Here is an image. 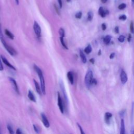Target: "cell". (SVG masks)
<instances>
[{
    "label": "cell",
    "mask_w": 134,
    "mask_h": 134,
    "mask_svg": "<svg viewBox=\"0 0 134 134\" xmlns=\"http://www.w3.org/2000/svg\"><path fill=\"white\" fill-rule=\"evenodd\" d=\"M34 68L35 70L37 72V74L38 75L39 78L40 79L42 93L44 95V94H46V86H45V81H44V77L43 76L42 72L41 70L36 64H34Z\"/></svg>",
    "instance_id": "1"
},
{
    "label": "cell",
    "mask_w": 134,
    "mask_h": 134,
    "mask_svg": "<svg viewBox=\"0 0 134 134\" xmlns=\"http://www.w3.org/2000/svg\"><path fill=\"white\" fill-rule=\"evenodd\" d=\"M0 40L2 42V43H3L4 47H5V48L6 49V50L7 51V52L11 55H14L15 54H17V52L16 51V50L13 48L11 46H10L9 45H8L6 42L5 41V40L4 39V37L2 34V28H1V26L0 24Z\"/></svg>",
    "instance_id": "2"
},
{
    "label": "cell",
    "mask_w": 134,
    "mask_h": 134,
    "mask_svg": "<svg viewBox=\"0 0 134 134\" xmlns=\"http://www.w3.org/2000/svg\"><path fill=\"white\" fill-rule=\"evenodd\" d=\"M93 79V73L91 70H88L85 76L84 81L87 88H90L92 85V81Z\"/></svg>",
    "instance_id": "3"
},
{
    "label": "cell",
    "mask_w": 134,
    "mask_h": 134,
    "mask_svg": "<svg viewBox=\"0 0 134 134\" xmlns=\"http://www.w3.org/2000/svg\"><path fill=\"white\" fill-rule=\"evenodd\" d=\"M33 28H34V32L36 35L37 36V37L38 38H40L41 37V29L40 26L36 21H34Z\"/></svg>",
    "instance_id": "4"
},
{
    "label": "cell",
    "mask_w": 134,
    "mask_h": 134,
    "mask_svg": "<svg viewBox=\"0 0 134 134\" xmlns=\"http://www.w3.org/2000/svg\"><path fill=\"white\" fill-rule=\"evenodd\" d=\"M58 105L59 108V109L62 114H63L64 113V107H63V101L62 99V98L61 97V95L60 93H58Z\"/></svg>",
    "instance_id": "5"
},
{
    "label": "cell",
    "mask_w": 134,
    "mask_h": 134,
    "mask_svg": "<svg viewBox=\"0 0 134 134\" xmlns=\"http://www.w3.org/2000/svg\"><path fill=\"white\" fill-rule=\"evenodd\" d=\"M120 76V80H121V83L122 84H125L127 82L128 77L126 72L123 69H121V70Z\"/></svg>",
    "instance_id": "6"
},
{
    "label": "cell",
    "mask_w": 134,
    "mask_h": 134,
    "mask_svg": "<svg viewBox=\"0 0 134 134\" xmlns=\"http://www.w3.org/2000/svg\"><path fill=\"white\" fill-rule=\"evenodd\" d=\"M109 10L107 9H104L103 7H100L98 9V14L103 18L105 17L107 15L109 14Z\"/></svg>",
    "instance_id": "7"
},
{
    "label": "cell",
    "mask_w": 134,
    "mask_h": 134,
    "mask_svg": "<svg viewBox=\"0 0 134 134\" xmlns=\"http://www.w3.org/2000/svg\"><path fill=\"white\" fill-rule=\"evenodd\" d=\"M9 80L10 83H12V86H13V87L14 90L17 93L19 94V88H18V85H17V84L16 81L13 78L10 77H9Z\"/></svg>",
    "instance_id": "8"
},
{
    "label": "cell",
    "mask_w": 134,
    "mask_h": 134,
    "mask_svg": "<svg viewBox=\"0 0 134 134\" xmlns=\"http://www.w3.org/2000/svg\"><path fill=\"white\" fill-rule=\"evenodd\" d=\"M41 118H42V123L43 124V125L46 127V128H48L50 126V123L46 116V115L44 113H41Z\"/></svg>",
    "instance_id": "9"
},
{
    "label": "cell",
    "mask_w": 134,
    "mask_h": 134,
    "mask_svg": "<svg viewBox=\"0 0 134 134\" xmlns=\"http://www.w3.org/2000/svg\"><path fill=\"white\" fill-rule=\"evenodd\" d=\"M1 59H2V61H3V63H4L5 64H6L9 68H11V69H13L14 70H16V68L13 65H12L10 64V63L9 62V61L7 60V59L5 57H4L3 55H1Z\"/></svg>",
    "instance_id": "10"
},
{
    "label": "cell",
    "mask_w": 134,
    "mask_h": 134,
    "mask_svg": "<svg viewBox=\"0 0 134 134\" xmlns=\"http://www.w3.org/2000/svg\"><path fill=\"white\" fill-rule=\"evenodd\" d=\"M34 83L35 84V88H36V90L37 92L38 93V94L41 95V94H42V91H41V87H40L38 83L35 79H34Z\"/></svg>",
    "instance_id": "11"
},
{
    "label": "cell",
    "mask_w": 134,
    "mask_h": 134,
    "mask_svg": "<svg viewBox=\"0 0 134 134\" xmlns=\"http://www.w3.org/2000/svg\"><path fill=\"white\" fill-rule=\"evenodd\" d=\"M67 77L68 78L69 81H70L71 84H73L74 83V75L72 71H69L67 73Z\"/></svg>",
    "instance_id": "12"
},
{
    "label": "cell",
    "mask_w": 134,
    "mask_h": 134,
    "mask_svg": "<svg viewBox=\"0 0 134 134\" xmlns=\"http://www.w3.org/2000/svg\"><path fill=\"white\" fill-rule=\"evenodd\" d=\"M112 117V114L110 113L109 112H106L105 114V118H104V120L105 121L106 124H109V121H110V119L111 118V117Z\"/></svg>",
    "instance_id": "13"
},
{
    "label": "cell",
    "mask_w": 134,
    "mask_h": 134,
    "mask_svg": "<svg viewBox=\"0 0 134 134\" xmlns=\"http://www.w3.org/2000/svg\"><path fill=\"white\" fill-rule=\"evenodd\" d=\"M120 134H125V122L123 119H121L120 122Z\"/></svg>",
    "instance_id": "14"
},
{
    "label": "cell",
    "mask_w": 134,
    "mask_h": 134,
    "mask_svg": "<svg viewBox=\"0 0 134 134\" xmlns=\"http://www.w3.org/2000/svg\"><path fill=\"white\" fill-rule=\"evenodd\" d=\"M28 97L29 99L34 102H36V98L35 97V95L33 93V92L31 90L28 91Z\"/></svg>",
    "instance_id": "15"
},
{
    "label": "cell",
    "mask_w": 134,
    "mask_h": 134,
    "mask_svg": "<svg viewBox=\"0 0 134 134\" xmlns=\"http://www.w3.org/2000/svg\"><path fill=\"white\" fill-rule=\"evenodd\" d=\"M80 58L81 59V60H82V62L84 63H85L86 62V61H87V59H86V56L84 54V52L81 50H80Z\"/></svg>",
    "instance_id": "16"
},
{
    "label": "cell",
    "mask_w": 134,
    "mask_h": 134,
    "mask_svg": "<svg viewBox=\"0 0 134 134\" xmlns=\"http://www.w3.org/2000/svg\"><path fill=\"white\" fill-rule=\"evenodd\" d=\"M60 87H61V89L63 92V95H64V98H65V100L68 102V99H67V97H66V93H65V88H64V85H63V83L62 81L60 82Z\"/></svg>",
    "instance_id": "17"
},
{
    "label": "cell",
    "mask_w": 134,
    "mask_h": 134,
    "mask_svg": "<svg viewBox=\"0 0 134 134\" xmlns=\"http://www.w3.org/2000/svg\"><path fill=\"white\" fill-rule=\"evenodd\" d=\"M111 39V37L110 35H106L103 39L104 43L105 44H108L110 42Z\"/></svg>",
    "instance_id": "18"
},
{
    "label": "cell",
    "mask_w": 134,
    "mask_h": 134,
    "mask_svg": "<svg viewBox=\"0 0 134 134\" xmlns=\"http://www.w3.org/2000/svg\"><path fill=\"white\" fill-rule=\"evenodd\" d=\"M5 34H6V35H7L10 39H14V35H13L10 31H9L8 29H6L5 30Z\"/></svg>",
    "instance_id": "19"
},
{
    "label": "cell",
    "mask_w": 134,
    "mask_h": 134,
    "mask_svg": "<svg viewBox=\"0 0 134 134\" xmlns=\"http://www.w3.org/2000/svg\"><path fill=\"white\" fill-rule=\"evenodd\" d=\"M92 50V47L90 44H88L84 50L85 53H86V54H89L91 52Z\"/></svg>",
    "instance_id": "20"
},
{
    "label": "cell",
    "mask_w": 134,
    "mask_h": 134,
    "mask_svg": "<svg viewBox=\"0 0 134 134\" xmlns=\"http://www.w3.org/2000/svg\"><path fill=\"white\" fill-rule=\"evenodd\" d=\"M60 42L62 45V46L66 49H68V48L66 46V44H65L64 41V37H60Z\"/></svg>",
    "instance_id": "21"
},
{
    "label": "cell",
    "mask_w": 134,
    "mask_h": 134,
    "mask_svg": "<svg viewBox=\"0 0 134 134\" xmlns=\"http://www.w3.org/2000/svg\"><path fill=\"white\" fill-rule=\"evenodd\" d=\"M93 18V13L91 11H89L87 13V20L88 21H91Z\"/></svg>",
    "instance_id": "22"
},
{
    "label": "cell",
    "mask_w": 134,
    "mask_h": 134,
    "mask_svg": "<svg viewBox=\"0 0 134 134\" xmlns=\"http://www.w3.org/2000/svg\"><path fill=\"white\" fill-rule=\"evenodd\" d=\"M59 35H60V37H64L65 36V31H64V30L63 29V28H60L59 29Z\"/></svg>",
    "instance_id": "23"
},
{
    "label": "cell",
    "mask_w": 134,
    "mask_h": 134,
    "mask_svg": "<svg viewBox=\"0 0 134 134\" xmlns=\"http://www.w3.org/2000/svg\"><path fill=\"white\" fill-rule=\"evenodd\" d=\"M126 7V4L125 3H121L120 5H119L118 6V8L120 10L124 9Z\"/></svg>",
    "instance_id": "24"
},
{
    "label": "cell",
    "mask_w": 134,
    "mask_h": 134,
    "mask_svg": "<svg viewBox=\"0 0 134 134\" xmlns=\"http://www.w3.org/2000/svg\"><path fill=\"white\" fill-rule=\"evenodd\" d=\"M130 30L132 34H134V24L132 21H131L130 24Z\"/></svg>",
    "instance_id": "25"
},
{
    "label": "cell",
    "mask_w": 134,
    "mask_h": 134,
    "mask_svg": "<svg viewBox=\"0 0 134 134\" xmlns=\"http://www.w3.org/2000/svg\"><path fill=\"white\" fill-rule=\"evenodd\" d=\"M7 129H8V131H9V132L10 133L13 134V133H14V130H13V128H12V127L11 125L8 124L7 126Z\"/></svg>",
    "instance_id": "26"
},
{
    "label": "cell",
    "mask_w": 134,
    "mask_h": 134,
    "mask_svg": "<svg viewBox=\"0 0 134 134\" xmlns=\"http://www.w3.org/2000/svg\"><path fill=\"white\" fill-rule=\"evenodd\" d=\"M82 13L81 12H79L77 13H76L75 15V17L76 18H77V19H80L82 17Z\"/></svg>",
    "instance_id": "27"
},
{
    "label": "cell",
    "mask_w": 134,
    "mask_h": 134,
    "mask_svg": "<svg viewBox=\"0 0 134 134\" xmlns=\"http://www.w3.org/2000/svg\"><path fill=\"white\" fill-rule=\"evenodd\" d=\"M125 37L124 36H123V35H120V36L118 37V41H119V42H123L124 41V40H125Z\"/></svg>",
    "instance_id": "28"
},
{
    "label": "cell",
    "mask_w": 134,
    "mask_h": 134,
    "mask_svg": "<svg viewBox=\"0 0 134 134\" xmlns=\"http://www.w3.org/2000/svg\"><path fill=\"white\" fill-rule=\"evenodd\" d=\"M127 19V16L125 15H121L119 17V19L121 20H125Z\"/></svg>",
    "instance_id": "29"
},
{
    "label": "cell",
    "mask_w": 134,
    "mask_h": 134,
    "mask_svg": "<svg viewBox=\"0 0 134 134\" xmlns=\"http://www.w3.org/2000/svg\"><path fill=\"white\" fill-rule=\"evenodd\" d=\"M77 126H78V127H79V129H80V130L81 133L82 134H84L85 132H84V131H83V128H82V127L81 126V125H80L79 123H77Z\"/></svg>",
    "instance_id": "30"
},
{
    "label": "cell",
    "mask_w": 134,
    "mask_h": 134,
    "mask_svg": "<svg viewBox=\"0 0 134 134\" xmlns=\"http://www.w3.org/2000/svg\"><path fill=\"white\" fill-rule=\"evenodd\" d=\"M33 127H34V129L35 132H37V133H39V128L36 125H34Z\"/></svg>",
    "instance_id": "31"
},
{
    "label": "cell",
    "mask_w": 134,
    "mask_h": 134,
    "mask_svg": "<svg viewBox=\"0 0 134 134\" xmlns=\"http://www.w3.org/2000/svg\"><path fill=\"white\" fill-rule=\"evenodd\" d=\"M125 111H126V110H121L120 113H119V115H120V116H121V117H124V115H125Z\"/></svg>",
    "instance_id": "32"
},
{
    "label": "cell",
    "mask_w": 134,
    "mask_h": 134,
    "mask_svg": "<svg viewBox=\"0 0 134 134\" xmlns=\"http://www.w3.org/2000/svg\"><path fill=\"white\" fill-rule=\"evenodd\" d=\"M58 4H59V7L60 8H62V0H58Z\"/></svg>",
    "instance_id": "33"
},
{
    "label": "cell",
    "mask_w": 134,
    "mask_h": 134,
    "mask_svg": "<svg viewBox=\"0 0 134 134\" xmlns=\"http://www.w3.org/2000/svg\"><path fill=\"white\" fill-rule=\"evenodd\" d=\"M102 28L103 30H106V24L105 23H103L102 24Z\"/></svg>",
    "instance_id": "34"
},
{
    "label": "cell",
    "mask_w": 134,
    "mask_h": 134,
    "mask_svg": "<svg viewBox=\"0 0 134 134\" xmlns=\"http://www.w3.org/2000/svg\"><path fill=\"white\" fill-rule=\"evenodd\" d=\"M115 31L116 34H118L119 32V27L118 26H116L115 27Z\"/></svg>",
    "instance_id": "35"
},
{
    "label": "cell",
    "mask_w": 134,
    "mask_h": 134,
    "mask_svg": "<svg viewBox=\"0 0 134 134\" xmlns=\"http://www.w3.org/2000/svg\"><path fill=\"white\" fill-rule=\"evenodd\" d=\"M16 134H21V133H23V132L21 131V130L19 128H18L16 130Z\"/></svg>",
    "instance_id": "36"
},
{
    "label": "cell",
    "mask_w": 134,
    "mask_h": 134,
    "mask_svg": "<svg viewBox=\"0 0 134 134\" xmlns=\"http://www.w3.org/2000/svg\"><path fill=\"white\" fill-rule=\"evenodd\" d=\"M115 55V53H111L110 54V55H109V58H110V59H113V58H114Z\"/></svg>",
    "instance_id": "37"
},
{
    "label": "cell",
    "mask_w": 134,
    "mask_h": 134,
    "mask_svg": "<svg viewBox=\"0 0 134 134\" xmlns=\"http://www.w3.org/2000/svg\"><path fill=\"white\" fill-rule=\"evenodd\" d=\"M97 84V81L95 79H93L92 81V85L93 84H94V85H96Z\"/></svg>",
    "instance_id": "38"
},
{
    "label": "cell",
    "mask_w": 134,
    "mask_h": 134,
    "mask_svg": "<svg viewBox=\"0 0 134 134\" xmlns=\"http://www.w3.org/2000/svg\"><path fill=\"white\" fill-rule=\"evenodd\" d=\"M2 70H3V66L2 65V63L0 59V71H2Z\"/></svg>",
    "instance_id": "39"
},
{
    "label": "cell",
    "mask_w": 134,
    "mask_h": 134,
    "mask_svg": "<svg viewBox=\"0 0 134 134\" xmlns=\"http://www.w3.org/2000/svg\"><path fill=\"white\" fill-rule=\"evenodd\" d=\"M128 42H130V41H131V35L129 34V35H128Z\"/></svg>",
    "instance_id": "40"
},
{
    "label": "cell",
    "mask_w": 134,
    "mask_h": 134,
    "mask_svg": "<svg viewBox=\"0 0 134 134\" xmlns=\"http://www.w3.org/2000/svg\"><path fill=\"white\" fill-rule=\"evenodd\" d=\"M54 7H55V10H56L57 13L58 14H59V10L58 7H57V6H55V5H54Z\"/></svg>",
    "instance_id": "41"
},
{
    "label": "cell",
    "mask_w": 134,
    "mask_h": 134,
    "mask_svg": "<svg viewBox=\"0 0 134 134\" xmlns=\"http://www.w3.org/2000/svg\"><path fill=\"white\" fill-rule=\"evenodd\" d=\"M130 133H131V134H134V127H132L131 128Z\"/></svg>",
    "instance_id": "42"
},
{
    "label": "cell",
    "mask_w": 134,
    "mask_h": 134,
    "mask_svg": "<svg viewBox=\"0 0 134 134\" xmlns=\"http://www.w3.org/2000/svg\"><path fill=\"white\" fill-rule=\"evenodd\" d=\"M90 61L92 63H94V62H95V60H94V59H93V58H92V59H91L90 60Z\"/></svg>",
    "instance_id": "43"
},
{
    "label": "cell",
    "mask_w": 134,
    "mask_h": 134,
    "mask_svg": "<svg viewBox=\"0 0 134 134\" xmlns=\"http://www.w3.org/2000/svg\"><path fill=\"white\" fill-rule=\"evenodd\" d=\"M100 1H101V2H102L103 3H106V2H107L108 0H100Z\"/></svg>",
    "instance_id": "44"
},
{
    "label": "cell",
    "mask_w": 134,
    "mask_h": 134,
    "mask_svg": "<svg viewBox=\"0 0 134 134\" xmlns=\"http://www.w3.org/2000/svg\"><path fill=\"white\" fill-rule=\"evenodd\" d=\"M15 2H16V3L17 5H18L19 4V0H15Z\"/></svg>",
    "instance_id": "45"
},
{
    "label": "cell",
    "mask_w": 134,
    "mask_h": 134,
    "mask_svg": "<svg viewBox=\"0 0 134 134\" xmlns=\"http://www.w3.org/2000/svg\"><path fill=\"white\" fill-rule=\"evenodd\" d=\"M131 2H132V6L133 7L134 6V0H131Z\"/></svg>",
    "instance_id": "46"
},
{
    "label": "cell",
    "mask_w": 134,
    "mask_h": 134,
    "mask_svg": "<svg viewBox=\"0 0 134 134\" xmlns=\"http://www.w3.org/2000/svg\"><path fill=\"white\" fill-rule=\"evenodd\" d=\"M66 1L67 2H71V0H66Z\"/></svg>",
    "instance_id": "47"
},
{
    "label": "cell",
    "mask_w": 134,
    "mask_h": 134,
    "mask_svg": "<svg viewBox=\"0 0 134 134\" xmlns=\"http://www.w3.org/2000/svg\"><path fill=\"white\" fill-rule=\"evenodd\" d=\"M133 74H134V65H133Z\"/></svg>",
    "instance_id": "48"
},
{
    "label": "cell",
    "mask_w": 134,
    "mask_h": 134,
    "mask_svg": "<svg viewBox=\"0 0 134 134\" xmlns=\"http://www.w3.org/2000/svg\"><path fill=\"white\" fill-rule=\"evenodd\" d=\"M0 133H1V128H0Z\"/></svg>",
    "instance_id": "49"
}]
</instances>
